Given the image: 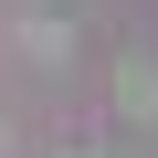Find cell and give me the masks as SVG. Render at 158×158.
<instances>
[{
  "instance_id": "cell-1",
  "label": "cell",
  "mask_w": 158,
  "mask_h": 158,
  "mask_svg": "<svg viewBox=\"0 0 158 158\" xmlns=\"http://www.w3.org/2000/svg\"><path fill=\"white\" fill-rule=\"evenodd\" d=\"M127 106H137V116H158V74H148V63H127Z\"/></svg>"
}]
</instances>
